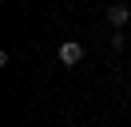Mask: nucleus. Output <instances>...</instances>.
Segmentation results:
<instances>
[{
	"mask_svg": "<svg viewBox=\"0 0 131 127\" xmlns=\"http://www.w3.org/2000/svg\"><path fill=\"white\" fill-rule=\"evenodd\" d=\"M127 48V36H123V28H115V36H111V52H123Z\"/></svg>",
	"mask_w": 131,
	"mask_h": 127,
	"instance_id": "7ed1b4c3",
	"label": "nucleus"
},
{
	"mask_svg": "<svg viewBox=\"0 0 131 127\" xmlns=\"http://www.w3.org/2000/svg\"><path fill=\"white\" fill-rule=\"evenodd\" d=\"M127 20H131L127 4H111L107 8V24H111V28H127Z\"/></svg>",
	"mask_w": 131,
	"mask_h": 127,
	"instance_id": "f03ea898",
	"label": "nucleus"
},
{
	"mask_svg": "<svg viewBox=\"0 0 131 127\" xmlns=\"http://www.w3.org/2000/svg\"><path fill=\"white\" fill-rule=\"evenodd\" d=\"M56 60H60V68H75V64L83 60V44L64 40V44H60V52H56Z\"/></svg>",
	"mask_w": 131,
	"mask_h": 127,
	"instance_id": "f257e3e1",
	"label": "nucleus"
}]
</instances>
